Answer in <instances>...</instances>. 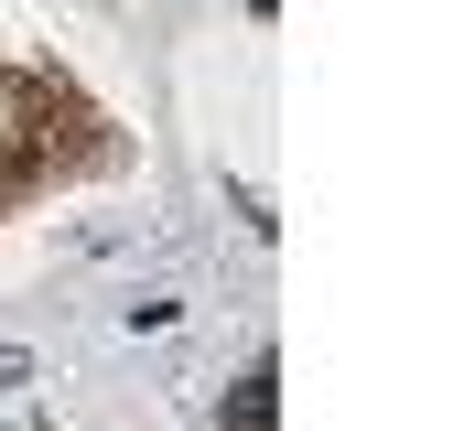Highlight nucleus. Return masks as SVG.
Segmentation results:
<instances>
[{
  "mask_svg": "<svg viewBox=\"0 0 464 431\" xmlns=\"http://www.w3.org/2000/svg\"><path fill=\"white\" fill-rule=\"evenodd\" d=\"M11 388H33V345H0V399Z\"/></svg>",
  "mask_w": 464,
  "mask_h": 431,
  "instance_id": "f257e3e1",
  "label": "nucleus"
}]
</instances>
